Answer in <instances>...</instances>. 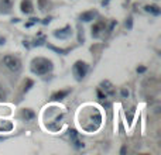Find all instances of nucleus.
Masks as SVG:
<instances>
[{
    "label": "nucleus",
    "mask_w": 161,
    "mask_h": 155,
    "mask_svg": "<svg viewBox=\"0 0 161 155\" xmlns=\"http://www.w3.org/2000/svg\"><path fill=\"white\" fill-rule=\"evenodd\" d=\"M48 6V0H38V7L40 10H45Z\"/></svg>",
    "instance_id": "nucleus-14"
},
{
    "label": "nucleus",
    "mask_w": 161,
    "mask_h": 155,
    "mask_svg": "<svg viewBox=\"0 0 161 155\" xmlns=\"http://www.w3.org/2000/svg\"><path fill=\"white\" fill-rule=\"evenodd\" d=\"M33 85H34V82H33V80H31V79H27V80H26V88H24V90H26V92H27V90L30 89V88H31V86H33Z\"/></svg>",
    "instance_id": "nucleus-16"
},
{
    "label": "nucleus",
    "mask_w": 161,
    "mask_h": 155,
    "mask_svg": "<svg viewBox=\"0 0 161 155\" xmlns=\"http://www.w3.org/2000/svg\"><path fill=\"white\" fill-rule=\"evenodd\" d=\"M122 95H123L124 97H127V96H129V92H127L126 89H123V90H122Z\"/></svg>",
    "instance_id": "nucleus-20"
},
{
    "label": "nucleus",
    "mask_w": 161,
    "mask_h": 155,
    "mask_svg": "<svg viewBox=\"0 0 161 155\" xmlns=\"http://www.w3.org/2000/svg\"><path fill=\"white\" fill-rule=\"evenodd\" d=\"M50 20H51V18H45V20L43 21V23H44V24H48V23H50Z\"/></svg>",
    "instance_id": "nucleus-24"
},
{
    "label": "nucleus",
    "mask_w": 161,
    "mask_h": 155,
    "mask_svg": "<svg viewBox=\"0 0 161 155\" xmlns=\"http://www.w3.org/2000/svg\"><path fill=\"white\" fill-rule=\"evenodd\" d=\"M71 34H72V31H71V27L67 26L65 28H62V30H57L55 33H54V35L57 37V38H68Z\"/></svg>",
    "instance_id": "nucleus-5"
},
{
    "label": "nucleus",
    "mask_w": 161,
    "mask_h": 155,
    "mask_svg": "<svg viewBox=\"0 0 161 155\" xmlns=\"http://www.w3.org/2000/svg\"><path fill=\"white\" fill-rule=\"evenodd\" d=\"M7 99V92L4 89V86L0 83V102H4Z\"/></svg>",
    "instance_id": "nucleus-13"
},
{
    "label": "nucleus",
    "mask_w": 161,
    "mask_h": 155,
    "mask_svg": "<svg viewBox=\"0 0 161 155\" xmlns=\"http://www.w3.org/2000/svg\"><path fill=\"white\" fill-rule=\"evenodd\" d=\"M51 48V50H54V51H57V52H60V54H67L68 52V50H60V48H55V47H52V45H48Z\"/></svg>",
    "instance_id": "nucleus-17"
},
{
    "label": "nucleus",
    "mask_w": 161,
    "mask_h": 155,
    "mask_svg": "<svg viewBox=\"0 0 161 155\" xmlns=\"http://www.w3.org/2000/svg\"><path fill=\"white\" fill-rule=\"evenodd\" d=\"M69 90H61V92H55L51 96V100H62L64 97H67Z\"/></svg>",
    "instance_id": "nucleus-8"
},
{
    "label": "nucleus",
    "mask_w": 161,
    "mask_h": 155,
    "mask_svg": "<svg viewBox=\"0 0 161 155\" xmlns=\"http://www.w3.org/2000/svg\"><path fill=\"white\" fill-rule=\"evenodd\" d=\"M72 141H74L75 148H84V142H80L79 140H78V137H76V138H74Z\"/></svg>",
    "instance_id": "nucleus-15"
},
{
    "label": "nucleus",
    "mask_w": 161,
    "mask_h": 155,
    "mask_svg": "<svg viewBox=\"0 0 161 155\" xmlns=\"http://www.w3.org/2000/svg\"><path fill=\"white\" fill-rule=\"evenodd\" d=\"M21 11L24 14H30L33 13L34 7H33V3H31V0H21Z\"/></svg>",
    "instance_id": "nucleus-4"
},
{
    "label": "nucleus",
    "mask_w": 161,
    "mask_h": 155,
    "mask_svg": "<svg viewBox=\"0 0 161 155\" xmlns=\"http://www.w3.org/2000/svg\"><path fill=\"white\" fill-rule=\"evenodd\" d=\"M102 86H103V89L106 90L107 93H110V95H113V93H114V90L112 89L113 86L110 85V82H107V80H105V82H102Z\"/></svg>",
    "instance_id": "nucleus-12"
},
{
    "label": "nucleus",
    "mask_w": 161,
    "mask_h": 155,
    "mask_svg": "<svg viewBox=\"0 0 161 155\" xmlns=\"http://www.w3.org/2000/svg\"><path fill=\"white\" fill-rule=\"evenodd\" d=\"M11 127H13V125H11L10 123H9V124H6V125H2L0 128L3 130V131H7V130H11Z\"/></svg>",
    "instance_id": "nucleus-18"
},
{
    "label": "nucleus",
    "mask_w": 161,
    "mask_h": 155,
    "mask_svg": "<svg viewBox=\"0 0 161 155\" xmlns=\"http://www.w3.org/2000/svg\"><path fill=\"white\" fill-rule=\"evenodd\" d=\"M144 9H146V11H148V13H153L154 16H158V14L161 13L160 7L155 6V4H150V6H146Z\"/></svg>",
    "instance_id": "nucleus-9"
},
{
    "label": "nucleus",
    "mask_w": 161,
    "mask_h": 155,
    "mask_svg": "<svg viewBox=\"0 0 161 155\" xmlns=\"http://www.w3.org/2000/svg\"><path fill=\"white\" fill-rule=\"evenodd\" d=\"M0 3L6 11H10L11 7H13V0H0Z\"/></svg>",
    "instance_id": "nucleus-11"
},
{
    "label": "nucleus",
    "mask_w": 161,
    "mask_h": 155,
    "mask_svg": "<svg viewBox=\"0 0 161 155\" xmlns=\"http://www.w3.org/2000/svg\"><path fill=\"white\" fill-rule=\"evenodd\" d=\"M72 72H74V75L76 76L78 80H82L85 78V75H86V72H88V63L84 62V61H76V62L74 63Z\"/></svg>",
    "instance_id": "nucleus-3"
},
{
    "label": "nucleus",
    "mask_w": 161,
    "mask_h": 155,
    "mask_svg": "<svg viewBox=\"0 0 161 155\" xmlns=\"http://www.w3.org/2000/svg\"><path fill=\"white\" fill-rule=\"evenodd\" d=\"M97 97H99V99H105V97H106V95H103V93L101 92V89H97Z\"/></svg>",
    "instance_id": "nucleus-19"
},
{
    "label": "nucleus",
    "mask_w": 161,
    "mask_h": 155,
    "mask_svg": "<svg viewBox=\"0 0 161 155\" xmlns=\"http://www.w3.org/2000/svg\"><path fill=\"white\" fill-rule=\"evenodd\" d=\"M126 26H127L129 28H130V27H131V18H129V21H127V23H126Z\"/></svg>",
    "instance_id": "nucleus-22"
},
{
    "label": "nucleus",
    "mask_w": 161,
    "mask_h": 155,
    "mask_svg": "<svg viewBox=\"0 0 161 155\" xmlns=\"http://www.w3.org/2000/svg\"><path fill=\"white\" fill-rule=\"evenodd\" d=\"M2 44H4V38H2V37H0V45H2Z\"/></svg>",
    "instance_id": "nucleus-25"
},
{
    "label": "nucleus",
    "mask_w": 161,
    "mask_h": 155,
    "mask_svg": "<svg viewBox=\"0 0 161 155\" xmlns=\"http://www.w3.org/2000/svg\"><path fill=\"white\" fill-rule=\"evenodd\" d=\"M95 18V13L93 11H85L80 14V20L82 21H92Z\"/></svg>",
    "instance_id": "nucleus-10"
},
{
    "label": "nucleus",
    "mask_w": 161,
    "mask_h": 155,
    "mask_svg": "<svg viewBox=\"0 0 161 155\" xmlns=\"http://www.w3.org/2000/svg\"><path fill=\"white\" fill-rule=\"evenodd\" d=\"M103 28H105V24L102 23V21H99V23L93 24V27H92V35H93V37H97V35H99V33H101Z\"/></svg>",
    "instance_id": "nucleus-7"
},
{
    "label": "nucleus",
    "mask_w": 161,
    "mask_h": 155,
    "mask_svg": "<svg viewBox=\"0 0 161 155\" xmlns=\"http://www.w3.org/2000/svg\"><path fill=\"white\" fill-rule=\"evenodd\" d=\"M144 71H146V68H144V66H140V68H137V72H144Z\"/></svg>",
    "instance_id": "nucleus-21"
},
{
    "label": "nucleus",
    "mask_w": 161,
    "mask_h": 155,
    "mask_svg": "<svg viewBox=\"0 0 161 155\" xmlns=\"http://www.w3.org/2000/svg\"><path fill=\"white\" fill-rule=\"evenodd\" d=\"M21 116H23V119L26 120V121H28V120H33L34 117H35V113H34L31 109H23Z\"/></svg>",
    "instance_id": "nucleus-6"
},
{
    "label": "nucleus",
    "mask_w": 161,
    "mask_h": 155,
    "mask_svg": "<svg viewBox=\"0 0 161 155\" xmlns=\"http://www.w3.org/2000/svg\"><path fill=\"white\" fill-rule=\"evenodd\" d=\"M52 69V62L45 58H34L31 61V71L35 75H47Z\"/></svg>",
    "instance_id": "nucleus-1"
},
{
    "label": "nucleus",
    "mask_w": 161,
    "mask_h": 155,
    "mask_svg": "<svg viewBox=\"0 0 161 155\" xmlns=\"http://www.w3.org/2000/svg\"><path fill=\"white\" fill-rule=\"evenodd\" d=\"M120 154H126V147H123V148L120 149Z\"/></svg>",
    "instance_id": "nucleus-23"
},
{
    "label": "nucleus",
    "mask_w": 161,
    "mask_h": 155,
    "mask_svg": "<svg viewBox=\"0 0 161 155\" xmlns=\"http://www.w3.org/2000/svg\"><path fill=\"white\" fill-rule=\"evenodd\" d=\"M3 63H4V66H6L7 69L11 71V72H14V73L20 72V69H21L20 59H19L17 56H14V55H6L3 58Z\"/></svg>",
    "instance_id": "nucleus-2"
}]
</instances>
